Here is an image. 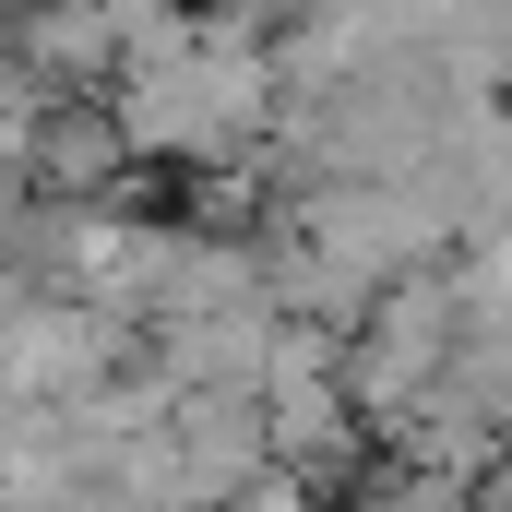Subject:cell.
<instances>
[{
	"instance_id": "cell-7",
	"label": "cell",
	"mask_w": 512,
	"mask_h": 512,
	"mask_svg": "<svg viewBox=\"0 0 512 512\" xmlns=\"http://www.w3.org/2000/svg\"><path fill=\"white\" fill-rule=\"evenodd\" d=\"M12 12H36V0H12Z\"/></svg>"
},
{
	"instance_id": "cell-1",
	"label": "cell",
	"mask_w": 512,
	"mask_h": 512,
	"mask_svg": "<svg viewBox=\"0 0 512 512\" xmlns=\"http://www.w3.org/2000/svg\"><path fill=\"white\" fill-rule=\"evenodd\" d=\"M155 358V334L96 310V298H60V286H12V334H0V382L12 417L24 405H96L108 382H131Z\"/></svg>"
},
{
	"instance_id": "cell-3",
	"label": "cell",
	"mask_w": 512,
	"mask_h": 512,
	"mask_svg": "<svg viewBox=\"0 0 512 512\" xmlns=\"http://www.w3.org/2000/svg\"><path fill=\"white\" fill-rule=\"evenodd\" d=\"M262 417H274V465H298V477H346L370 453V417H358L346 370H274Z\"/></svg>"
},
{
	"instance_id": "cell-5",
	"label": "cell",
	"mask_w": 512,
	"mask_h": 512,
	"mask_svg": "<svg viewBox=\"0 0 512 512\" xmlns=\"http://www.w3.org/2000/svg\"><path fill=\"white\" fill-rule=\"evenodd\" d=\"M346 512H477V489H453V477H417V465H393V477H358Z\"/></svg>"
},
{
	"instance_id": "cell-2",
	"label": "cell",
	"mask_w": 512,
	"mask_h": 512,
	"mask_svg": "<svg viewBox=\"0 0 512 512\" xmlns=\"http://www.w3.org/2000/svg\"><path fill=\"white\" fill-rule=\"evenodd\" d=\"M131 131L108 96H84V108H60V120L12 131V191H48V203H120L131 191Z\"/></svg>"
},
{
	"instance_id": "cell-4",
	"label": "cell",
	"mask_w": 512,
	"mask_h": 512,
	"mask_svg": "<svg viewBox=\"0 0 512 512\" xmlns=\"http://www.w3.org/2000/svg\"><path fill=\"white\" fill-rule=\"evenodd\" d=\"M120 12V72H167V60H191L203 48V0H108Z\"/></svg>"
},
{
	"instance_id": "cell-6",
	"label": "cell",
	"mask_w": 512,
	"mask_h": 512,
	"mask_svg": "<svg viewBox=\"0 0 512 512\" xmlns=\"http://www.w3.org/2000/svg\"><path fill=\"white\" fill-rule=\"evenodd\" d=\"M227 512H322V477H298V465H262V477H251Z\"/></svg>"
}]
</instances>
